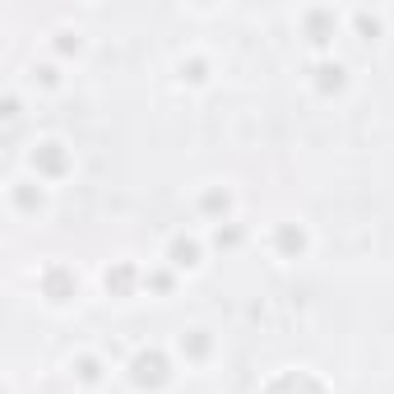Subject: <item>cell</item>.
I'll use <instances>...</instances> for the list:
<instances>
[{"mask_svg": "<svg viewBox=\"0 0 394 394\" xmlns=\"http://www.w3.org/2000/svg\"><path fill=\"white\" fill-rule=\"evenodd\" d=\"M172 256H177V265H195V242H177Z\"/></svg>", "mask_w": 394, "mask_h": 394, "instance_id": "cell-2", "label": "cell"}, {"mask_svg": "<svg viewBox=\"0 0 394 394\" xmlns=\"http://www.w3.org/2000/svg\"><path fill=\"white\" fill-rule=\"evenodd\" d=\"M135 380H139V385H144V380H153V385H158V380H163V357H158V352L135 357Z\"/></svg>", "mask_w": 394, "mask_h": 394, "instance_id": "cell-1", "label": "cell"}]
</instances>
